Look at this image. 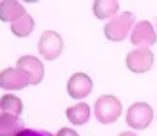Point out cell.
<instances>
[{"label": "cell", "instance_id": "cell-4", "mask_svg": "<svg viewBox=\"0 0 157 136\" xmlns=\"http://www.w3.org/2000/svg\"><path fill=\"white\" fill-rule=\"evenodd\" d=\"M61 50H63V41H61V37L56 33V31H44L38 38V52L44 60H56L59 58Z\"/></svg>", "mask_w": 157, "mask_h": 136}, {"label": "cell", "instance_id": "cell-12", "mask_svg": "<svg viewBox=\"0 0 157 136\" xmlns=\"http://www.w3.org/2000/svg\"><path fill=\"white\" fill-rule=\"evenodd\" d=\"M92 12L98 19L115 17L117 12H119V2H117V0H94Z\"/></svg>", "mask_w": 157, "mask_h": 136}, {"label": "cell", "instance_id": "cell-3", "mask_svg": "<svg viewBox=\"0 0 157 136\" xmlns=\"http://www.w3.org/2000/svg\"><path fill=\"white\" fill-rule=\"evenodd\" d=\"M151 121H153V109H151L150 103H146V102L132 103L127 111V125L130 129L144 130L151 125Z\"/></svg>", "mask_w": 157, "mask_h": 136}, {"label": "cell", "instance_id": "cell-14", "mask_svg": "<svg viewBox=\"0 0 157 136\" xmlns=\"http://www.w3.org/2000/svg\"><path fill=\"white\" fill-rule=\"evenodd\" d=\"M0 111H2V113H10V115L19 117L23 113V102H21V98H17V96H13V94L2 96V98H0Z\"/></svg>", "mask_w": 157, "mask_h": 136}, {"label": "cell", "instance_id": "cell-16", "mask_svg": "<svg viewBox=\"0 0 157 136\" xmlns=\"http://www.w3.org/2000/svg\"><path fill=\"white\" fill-rule=\"evenodd\" d=\"M19 136H54L52 132L46 130H33V129H23V132H19Z\"/></svg>", "mask_w": 157, "mask_h": 136}, {"label": "cell", "instance_id": "cell-7", "mask_svg": "<svg viewBox=\"0 0 157 136\" xmlns=\"http://www.w3.org/2000/svg\"><path fill=\"white\" fill-rule=\"evenodd\" d=\"M92 88H94V84L90 81V77L84 73H75L67 81V92L75 100H84L92 92Z\"/></svg>", "mask_w": 157, "mask_h": 136}, {"label": "cell", "instance_id": "cell-11", "mask_svg": "<svg viewBox=\"0 0 157 136\" xmlns=\"http://www.w3.org/2000/svg\"><path fill=\"white\" fill-rule=\"evenodd\" d=\"M19 132H23V123L19 117L0 113V136H19Z\"/></svg>", "mask_w": 157, "mask_h": 136}, {"label": "cell", "instance_id": "cell-1", "mask_svg": "<svg viewBox=\"0 0 157 136\" xmlns=\"http://www.w3.org/2000/svg\"><path fill=\"white\" fill-rule=\"evenodd\" d=\"M94 113H96V119L101 125H111L121 117L123 103L117 96H111V94L100 96L96 100V106H94Z\"/></svg>", "mask_w": 157, "mask_h": 136}, {"label": "cell", "instance_id": "cell-18", "mask_svg": "<svg viewBox=\"0 0 157 136\" xmlns=\"http://www.w3.org/2000/svg\"><path fill=\"white\" fill-rule=\"evenodd\" d=\"M119 136H136V134H134V132H130V130H127V132H121Z\"/></svg>", "mask_w": 157, "mask_h": 136}, {"label": "cell", "instance_id": "cell-5", "mask_svg": "<svg viewBox=\"0 0 157 136\" xmlns=\"http://www.w3.org/2000/svg\"><path fill=\"white\" fill-rule=\"evenodd\" d=\"M31 84V79L19 67H8L0 71V88L4 90H21Z\"/></svg>", "mask_w": 157, "mask_h": 136}, {"label": "cell", "instance_id": "cell-6", "mask_svg": "<svg viewBox=\"0 0 157 136\" xmlns=\"http://www.w3.org/2000/svg\"><path fill=\"white\" fill-rule=\"evenodd\" d=\"M124 61L132 73H146L153 67V52L150 48H136L127 54Z\"/></svg>", "mask_w": 157, "mask_h": 136}, {"label": "cell", "instance_id": "cell-8", "mask_svg": "<svg viewBox=\"0 0 157 136\" xmlns=\"http://www.w3.org/2000/svg\"><path fill=\"white\" fill-rule=\"evenodd\" d=\"M155 41H157V35H155V29L150 21L136 23L134 29H132V33H130V42L140 46V48L151 46V44H155Z\"/></svg>", "mask_w": 157, "mask_h": 136}, {"label": "cell", "instance_id": "cell-9", "mask_svg": "<svg viewBox=\"0 0 157 136\" xmlns=\"http://www.w3.org/2000/svg\"><path fill=\"white\" fill-rule=\"evenodd\" d=\"M17 67L23 69L31 79V84H38L44 79V65L36 56H21L17 60Z\"/></svg>", "mask_w": 157, "mask_h": 136}, {"label": "cell", "instance_id": "cell-17", "mask_svg": "<svg viewBox=\"0 0 157 136\" xmlns=\"http://www.w3.org/2000/svg\"><path fill=\"white\" fill-rule=\"evenodd\" d=\"M56 136H78V134H77V130H73V129H61V130H58Z\"/></svg>", "mask_w": 157, "mask_h": 136}, {"label": "cell", "instance_id": "cell-13", "mask_svg": "<svg viewBox=\"0 0 157 136\" xmlns=\"http://www.w3.org/2000/svg\"><path fill=\"white\" fill-rule=\"evenodd\" d=\"M65 115H67V119L73 125H84L90 119V107H88V103L81 102V103H77V106L67 107L65 109Z\"/></svg>", "mask_w": 157, "mask_h": 136}, {"label": "cell", "instance_id": "cell-2", "mask_svg": "<svg viewBox=\"0 0 157 136\" xmlns=\"http://www.w3.org/2000/svg\"><path fill=\"white\" fill-rule=\"evenodd\" d=\"M132 25H134V15L130 12H123L119 15H115L111 21L105 23L104 27V35L113 42H121L124 41L130 33H132Z\"/></svg>", "mask_w": 157, "mask_h": 136}, {"label": "cell", "instance_id": "cell-15", "mask_svg": "<svg viewBox=\"0 0 157 136\" xmlns=\"http://www.w3.org/2000/svg\"><path fill=\"white\" fill-rule=\"evenodd\" d=\"M10 27H12V33H13L15 37L25 38V37H29L31 33H33V29H35V19L31 17L29 14H25V15H21L19 19H15Z\"/></svg>", "mask_w": 157, "mask_h": 136}, {"label": "cell", "instance_id": "cell-10", "mask_svg": "<svg viewBox=\"0 0 157 136\" xmlns=\"http://www.w3.org/2000/svg\"><path fill=\"white\" fill-rule=\"evenodd\" d=\"M25 8L17 0H2L0 2V21H10L13 23L15 19H19L21 15H25Z\"/></svg>", "mask_w": 157, "mask_h": 136}]
</instances>
